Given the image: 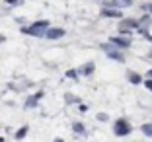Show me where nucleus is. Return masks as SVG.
<instances>
[{"mask_svg":"<svg viewBox=\"0 0 152 142\" xmlns=\"http://www.w3.org/2000/svg\"><path fill=\"white\" fill-rule=\"evenodd\" d=\"M51 23L47 22V20H39V22L31 23V25H26L22 27V33H26V35H33V37H43L45 31L49 29Z\"/></svg>","mask_w":152,"mask_h":142,"instance_id":"nucleus-1","label":"nucleus"},{"mask_svg":"<svg viewBox=\"0 0 152 142\" xmlns=\"http://www.w3.org/2000/svg\"><path fill=\"white\" fill-rule=\"evenodd\" d=\"M129 133H131V125L125 119H117V123H115V134L117 136H127Z\"/></svg>","mask_w":152,"mask_h":142,"instance_id":"nucleus-2","label":"nucleus"},{"mask_svg":"<svg viewBox=\"0 0 152 142\" xmlns=\"http://www.w3.org/2000/svg\"><path fill=\"white\" fill-rule=\"evenodd\" d=\"M64 35V29H61V27H49V29L45 31V35L47 39H58V37H63Z\"/></svg>","mask_w":152,"mask_h":142,"instance_id":"nucleus-3","label":"nucleus"},{"mask_svg":"<svg viewBox=\"0 0 152 142\" xmlns=\"http://www.w3.org/2000/svg\"><path fill=\"white\" fill-rule=\"evenodd\" d=\"M41 98H43V92H37V93H33V95H29V98L26 99V107L27 109H29V107H35Z\"/></svg>","mask_w":152,"mask_h":142,"instance_id":"nucleus-4","label":"nucleus"},{"mask_svg":"<svg viewBox=\"0 0 152 142\" xmlns=\"http://www.w3.org/2000/svg\"><path fill=\"white\" fill-rule=\"evenodd\" d=\"M27 133H29V127H27V125H23V127H20V129L16 130V134H14V138H16V140H23Z\"/></svg>","mask_w":152,"mask_h":142,"instance_id":"nucleus-5","label":"nucleus"},{"mask_svg":"<svg viewBox=\"0 0 152 142\" xmlns=\"http://www.w3.org/2000/svg\"><path fill=\"white\" fill-rule=\"evenodd\" d=\"M113 45H119V47H129V39H123V37H113Z\"/></svg>","mask_w":152,"mask_h":142,"instance_id":"nucleus-6","label":"nucleus"},{"mask_svg":"<svg viewBox=\"0 0 152 142\" xmlns=\"http://www.w3.org/2000/svg\"><path fill=\"white\" fill-rule=\"evenodd\" d=\"M109 58H113V60H123V55H121L119 51H109Z\"/></svg>","mask_w":152,"mask_h":142,"instance_id":"nucleus-7","label":"nucleus"},{"mask_svg":"<svg viewBox=\"0 0 152 142\" xmlns=\"http://www.w3.org/2000/svg\"><path fill=\"white\" fill-rule=\"evenodd\" d=\"M92 70H94V64L90 62V64H86V66H82V74H92Z\"/></svg>","mask_w":152,"mask_h":142,"instance_id":"nucleus-8","label":"nucleus"},{"mask_svg":"<svg viewBox=\"0 0 152 142\" xmlns=\"http://www.w3.org/2000/svg\"><path fill=\"white\" fill-rule=\"evenodd\" d=\"M142 133L146 134V136H152V123L144 125V127H142Z\"/></svg>","mask_w":152,"mask_h":142,"instance_id":"nucleus-9","label":"nucleus"},{"mask_svg":"<svg viewBox=\"0 0 152 142\" xmlns=\"http://www.w3.org/2000/svg\"><path fill=\"white\" fill-rule=\"evenodd\" d=\"M72 129H74L76 130V133H84V125H80V123H74V125H72Z\"/></svg>","mask_w":152,"mask_h":142,"instance_id":"nucleus-10","label":"nucleus"},{"mask_svg":"<svg viewBox=\"0 0 152 142\" xmlns=\"http://www.w3.org/2000/svg\"><path fill=\"white\" fill-rule=\"evenodd\" d=\"M129 80L133 82V84H139V82H140V76L139 74H129Z\"/></svg>","mask_w":152,"mask_h":142,"instance_id":"nucleus-11","label":"nucleus"},{"mask_svg":"<svg viewBox=\"0 0 152 142\" xmlns=\"http://www.w3.org/2000/svg\"><path fill=\"white\" fill-rule=\"evenodd\" d=\"M121 25H123V27H134V25H137V22H133V20H125Z\"/></svg>","mask_w":152,"mask_h":142,"instance_id":"nucleus-12","label":"nucleus"},{"mask_svg":"<svg viewBox=\"0 0 152 142\" xmlns=\"http://www.w3.org/2000/svg\"><path fill=\"white\" fill-rule=\"evenodd\" d=\"M103 16H119V10H103Z\"/></svg>","mask_w":152,"mask_h":142,"instance_id":"nucleus-13","label":"nucleus"},{"mask_svg":"<svg viewBox=\"0 0 152 142\" xmlns=\"http://www.w3.org/2000/svg\"><path fill=\"white\" fill-rule=\"evenodd\" d=\"M133 0H117V4H121V6H129Z\"/></svg>","mask_w":152,"mask_h":142,"instance_id":"nucleus-14","label":"nucleus"},{"mask_svg":"<svg viewBox=\"0 0 152 142\" xmlns=\"http://www.w3.org/2000/svg\"><path fill=\"white\" fill-rule=\"evenodd\" d=\"M6 4H20V0H6Z\"/></svg>","mask_w":152,"mask_h":142,"instance_id":"nucleus-15","label":"nucleus"},{"mask_svg":"<svg viewBox=\"0 0 152 142\" xmlns=\"http://www.w3.org/2000/svg\"><path fill=\"white\" fill-rule=\"evenodd\" d=\"M98 119H99V121H107V115H102V113H99Z\"/></svg>","mask_w":152,"mask_h":142,"instance_id":"nucleus-16","label":"nucleus"},{"mask_svg":"<svg viewBox=\"0 0 152 142\" xmlns=\"http://www.w3.org/2000/svg\"><path fill=\"white\" fill-rule=\"evenodd\" d=\"M146 88H148V90L152 92V80H146Z\"/></svg>","mask_w":152,"mask_h":142,"instance_id":"nucleus-17","label":"nucleus"},{"mask_svg":"<svg viewBox=\"0 0 152 142\" xmlns=\"http://www.w3.org/2000/svg\"><path fill=\"white\" fill-rule=\"evenodd\" d=\"M6 41V35H2V33H0V43H4Z\"/></svg>","mask_w":152,"mask_h":142,"instance_id":"nucleus-18","label":"nucleus"},{"mask_svg":"<svg viewBox=\"0 0 152 142\" xmlns=\"http://www.w3.org/2000/svg\"><path fill=\"white\" fill-rule=\"evenodd\" d=\"M55 142H64V140H63V138H57V140H55Z\"/></svg>","mask_w":152,"mask_h":142,"instance_id":"nucleus-19","label":"nucleus"},{"mask_svg":"<svg viewBox=\"0 0 152 142\" xmlns=\"http://www.w3.org/2000/svg\"><path fill=\"white\" fill-rule=\"evenodd\" d=\"M0 142H4V136H0Z\"/></svg>","mask_w":152,"mask_h":142,"instance_id":"nucleus-20","label":"nucleus"}]
</instances>
